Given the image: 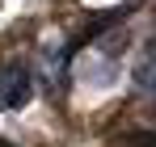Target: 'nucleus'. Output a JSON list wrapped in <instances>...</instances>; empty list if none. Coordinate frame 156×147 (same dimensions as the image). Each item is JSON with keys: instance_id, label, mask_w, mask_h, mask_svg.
Listing matches in <instances>:
<instances>
[{"instance_id": "f03ea898", "label": "nucleus", "mask_w": 156, "mask_h": 147, "mask_svg": "<svg viewBox=\"0 0 156 147\" xmlns=\"http://www.w3.org/2000/svg\"><path fill=\"white\" fill-rule=\"evenodd\" d=\"M127 147H156V135H127Z\"/></svg>"}, {"instance_id": "f257e3e1", "label": "nucleus", "mask_w": 156, "mask_h": 147, "mask_svg": "<svg viewBox=\"0 0 156 147\" xmlns=\"http://www.w3.org/2000/svg\"><path fill=\"white\" fill-rule=\"evenodd\" d=\"M34 93V80L21 63H9V67H0V105L4 109H21Z\"/></svg>"}]
</instances>
